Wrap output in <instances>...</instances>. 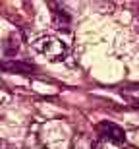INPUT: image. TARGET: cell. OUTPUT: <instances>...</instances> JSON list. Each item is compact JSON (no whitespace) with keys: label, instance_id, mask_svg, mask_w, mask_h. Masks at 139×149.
<instances>
[{"label":"cell","instance_id":"6da1fadb","mask_svg":"<svg viewBox=\"0 0 139 149\" xmlns=\"http://www.w3.org/2000/svg\"><path fill=\"white\" fill-rule=\"evenodd\" d=\"M33 47L39 50L41 54H45L50 62H60L68 56V47L58 37H52V35L37 39L33 43Z\"/></svg>","mask_w":139,"mask_h":149},{"label":"cell","instance_id":"5b68a950","mask_svg":"<svg viewBox=\"0 0 139 149\" xmlns=\"http://www.w3.org/2000/svg\"><path fill=\"white\" fill-rule=\"evenodd\" d=\"M122 95H126L131 103L139 105V87H129V89H122Z\"/></svg>","mask_w":139,"mask_h":149},{"label":"cell","instance_id":"277c9868","mask_svg":"<svg viewBox=\"0 0 139 149\" xmlns=\"http://www.w3.org/2000/svg\"><path fill=\"white\" fill-rule=\"evenodd\" d=\"M0 68L2 70H10V72H17V74H31L33 72V66L23 64V62H2Z\"/></svg>","mask_w":139,"mask_h":149},{"label":"cell","instance_id":"7a4b0ae2","mask_svg":"<svg viewBox=\"0 0 139 149\" xmlns=\"http://www.w3.org/2000/svg\"><path fill=\"white\" fill-rule=\"evenodd\" d=\"M97 132H99V136L102 139H106V141H110L114 145L126 143V132L118 124H114V122H108V120L100 122L99 126H97Z\"/></svg>","mask_w":139,"mask_h":149},{"label":"cell","instance_id":"3957f363","mask_svg":"<svg viewBox=\"0 0 139 149\" xmlns=\"http://www.w3.org/2000/svg\"><path fill=\"white\" fill-rule=\"evenodd\" d=\"M48 6L54 10L52 12V23H54V27L56 29H70V23H72L70 14H68L60 4H56V2H50Z\"/></svg>","mask_w":139,"mask_h":149}]
</instances>
